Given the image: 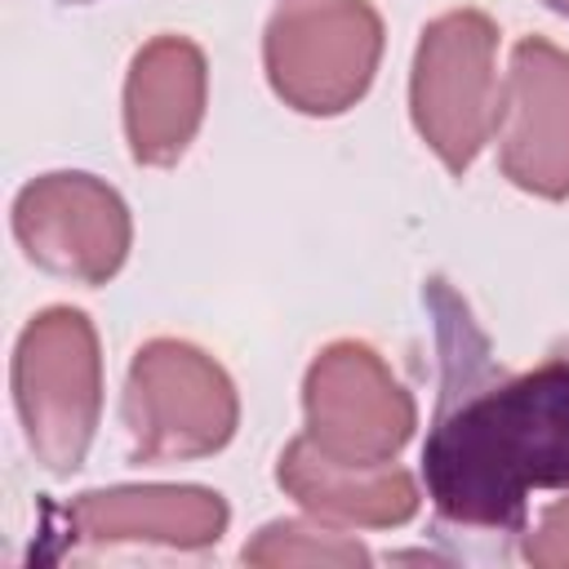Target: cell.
<instances>
[{
  "mask_svg": "<svg viewBox=\"0 0 569 569\" xmlns=\"http://www.w3.org/2000/svg\"><path fill=\"white\" fill-rule=\"evenodd\" d=\"M431 507L467 529H516L529 493L569 489V356L449 391L427 445Z\"/></svg>",
  "mask_w": 569,
  "mask_h": 569,
  "instance_id": "1",
  "label": "cell"
},
{
  "mask_svg": "<svg viewBox=\"0 0 569 569\" xmlns=\"http://www.w3.org/2000/svg\"><path fill=\"white\" fill-rule=\"evenodd\" d=\"M13 405L36 462L53 476L84 467L102 418L98 329L80 307H44L13 347Z\"/></svg>",
  "mask_w": 569,
  "mask_h": 569,
  "instance_id": "2",
  "label": "cell"
},
{
  "mask_svg": "<svg viewBox=\"0 0 569 569\" xmlns=\"http://www.w3.org/2000/svg\"><path fill=\"white\" fill-rule=\"evenodd\" d=\"M498 27L480 9H449L431 18L413 49L409 116L418 138L449 173H467L498 133Z\"/></svg>",
  "mask_w": 569,
  "mask_h": 569,
  "instance_id": "3",
  "label": "cell"
},
{
  "mask_svg": "<svg viewBox=\"0 0 569 569\" xmlns=\"http://www.w3.org/2000/svg\"><path fill=\"white\" fill-rule=\"evenodd\" d=\"M138 462H191L231 445L240 396L231 373L187 338H151L133 351L120 400Z\"/></svg>",
  "mask_w": 569,
  "mask_h": 569,
  "instance_id": "4",
  "label": "cell"
},
{
  "mask_svg": "<svg viewBox=\"0 0 569 569\" xmlns=\"http://www.w3.org/2000/svg\"><path fill=\"white\" fill-rule=\"evenodd\" d=\"M382 40L369 0H280L262 36L267 84L302 116H342L369 93Z\"/></svg>",
  "mask_w": 569,
  "mask_h": 569,
  "instance_id": "5",
  "label": "cell"
},
{
  "mask_svg": "<svg viewBox=\"0 0 569 569\" xmlns=\"http://www.w3.org/2000/svg\"><path fill=\"white\" fill-rule=\"evenodd\" d=\"M302 436L351 467H387L413 440L418 405L391 365L360 338L316 351L302 378Z\"/></svg>",
  "mask_w": 569,
  "mask_h": 569,
  "instance_id": "6",
  "label": "cell"
},
{
  "mask_svg": "<svg viewBox=\"0 0 569 569\" xmlns=\"http://www.w3.org/2000/svg\"><path fill=\"white\" fill-rule=\"evenodd\" d=\"M13 240L40 271L107 284L129 258L133 218L111 182L58 169L31 178L13 196Z\"/></svg>",
  "mask_w": 569,
  "mask_h": 569,
  "instance_id": "7",
  "label": "cell"
},
{
  "mask_svg": "<svg viewBox=\"0 0 569 569\" xmlns=\"http://www.w3.org/2000/svg\"><path fill=\"white\" fill-rule=\"evenodd\" d=\"M498 164L538 200L569 196V49L525 36L511 49L498 107Z\"/></svg>",
  "mask_w": 569,
  "mask_h": 569,
  "instance_id": "8",
  "label": "cell"
},
{
  "mask_svg": "<svg viewBox=\"0 0 569 569\" xmlns=\"http://www.w3.org/2000/svg\"><path fill=\"white\" fill-rule=\"evenodd\" d=\"M231 525L222 493L204 485H116L89 489L67 507V533L89 547H218Z\"/></svg>",
  "mask_w": 569,
  "mask_h": 569,
  "instance_id": "9",
  "label": "cell"
},
{
  "mask_svg": "<svg viewBox=\"0 0 569 569\" xmlns=\"http://www.w3.org/2000/svg\"><path fill=\"white\" fill-rule=\"evenodd\" d=\"M209 102L204 49L187 36L147 40L124 76V142L147 169H169L200 133Z\"/></svg>",
  "mask_w": 569,
  "mask_h": 569,
  "instance_id": "10",
  "label": "cell"
},
{
  "mask_svg": "<svg viewBox=\"0 0 569 569\" xmlns=\"http://www.w3.org/2000/svg\"><path fill=\"white\" fill-rule=\"evenodd\" d=\"M276 485L307 516L338 525V529H400L422 507V489L405 467L338 462V458L320 453L302 431L284 445V453L276 462Z\"/></svg>",
  "mask_w": 569,
  "mask_h": 569,
  "instance_id": "11",
  "label": "cell"
},
{
  "mask_svg": "<svg viewBox=\"0 0 569 569\" xmlns=\"http://www.w3.org/2000/svg\"><path fill=\"white\" fill-rule=\"evenodd\" d=\"M244 565H262V569H289V565H333V569H347V565H369V547L360 538H351L347 529L338 525H325V520H271L262 525L244 551H240Z\"/></svg>",
  "mask_w": 569,
  "mask_h": 569,
  "instance_id": "12",
  "label": "cell"
},
{
  "mask_svg": "<svg viewBox=\"0 0 569 569\" xmlns=\"http://www.w3.org/2000/svg\"><path fill=\"white\" fill-rule=\"evenodd\" d=\"M525 560L533 569H569V489L565 498L547 502L533 529L525 533Z\"/></svg>",
  "mask_w": 569,
  "mask_h": 569,
  "instance_id": "13",
  "label": "cell"
},
{
  "mask_svg": "<svg viewBox=\"0 0 569 569\" xmlns=\"http://www.w3.org/2000/svg\"><path fill=\"white\" fill-rule=\"evenodd\" d=\"M551 13H560V18H569V0H542Z\"/></svg>",
  "mask_w": 569,
  "mask_h": 569,
  "instance_id": "14",
  "label": "cell"
}]
</instances>
